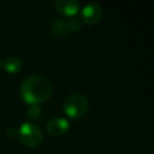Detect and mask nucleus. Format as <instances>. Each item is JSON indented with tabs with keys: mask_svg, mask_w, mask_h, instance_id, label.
Returning a JSON list of instances; mask_svg holds the SVG:
<instances>
[{
	"mask_svg": "<svg viewBox=\"0 0 154 154\" xmlns=\"http://www.w3.org/2000/svg\"><path fill=\"white\" fill-rule=\"evenodd\" d=\"M89 108V100L82 93H73L65 97L63 103L64 113L72 119L83 117Z\"/></svg>",
	"mask_w": 154,
	"mask_h": 154,
	"instance_id": "obj_2",
	"label": "nucleus"
},
{
	"mask_svg": "<svg viewBox=\"0 0 154 154\" xmlns=\"http://www.w3.org/2000/svg\"><path fill=\"white\" fill-rule=\"evenodd\" d=\"M1 66L4 67V70L6 72H8V73H16V72L20 71V69H22V61H20L19 58L11 55V57H7L4 60V63L1 64Z\"/></svg>",
	"mask_w": 154,
	"mask_h": 154,
	"instance_id": "obj_8",
	"label": "nucleus"
},
{
	"mask_svg": "<svg viewBox=\"0 0 154 154\" xmlns=\"http://www.w3.org/2000/svg\"><path fill=\"white\" fill-rule=\"evenodd\" d=\"M54 6L59 13L66 17H73L79 10V4L76 0H57Z\"/></svg>",
	"mask_w": 154,
	"mask_h": 154,
	"instance_id": "obj_6",
	"label": "nucleus"
},
{
	"mask_svg": "<svg viewBox=\"0 0 154 154\" xmlns=\"http://www.w3.org/2000/svg\"><path fill=\"white\" fill-rule=\"evenodd\" d=\"M103 16V10L99 4H88L85 5L82 11H81V19L83 23L88 24V25H93L96 24L101 20Z\"/></svg>",
	"mask_w": 154,
	"mask_h": 154,
	"instance_id": "obj_4",
	"label": "nucleus"
},
{
	"mask_svg": "<svg viewBox=\"0 0 154 154\" xmlns=\"http://www.w3.org/2000/svg\"><path fill=\"white\" fill-rule=\"evenodd\" d=\"M17 135L20 142L24 146L30 147V148L38 147L43 140V132L41 128L36 125L35 123H29V122H25L19 126Z\"/></svg>",
	"mask_w": 154,
	"mask_h": 154,
	"instance_id": "obj_3",
	"label": "nucleus"
},
{
	"mask_svg": "<svg viewBox=\"0 0 154 154\" xmlns=\"http://www.w3.org/2000/svg\"><path fill=\"white\" fill-rule=\"evenodd\" d=\"M51 32L55 37H65L69 35V30L66 26V22L60 18H54L51 22Z\"/></svg>",
	"mask_w": 154,
	"mask_h": 154,
	"instance_id": "obj_7",
	"label": "nucleus"
},
{
	"mask_svg": "<svg viewBox=\"0 0 154 154\" xmlns=\"http://www.w3.org/2000/svg\"><path fill=\"white\" fill-rule=\"evenodd\" d=\"M47 131L49 135L57 137V136H63L70 128V123L66 118L63 117H55L52 118L48 123H47Z\"/></svg>",
	"mask_w": 154,
	"mask_h": 154,
	"instance_id": "obj_5",
	"label": "nucleus"
},
{
	"mask_svg": "<svg viewBox=\"0 0 154 154\" xmlns=\"http://www.w3.org/2000/svg\"><path fill=\"white\" fill-rule=\"evenodd\" d=\"M26 113H28V117L29 118H31V119H38L41 117L42 111H41V107L38 105H30L29 108H28V111H26Z\"/></svg>",
	"mask_w": 154,
	"mask_h": 154,
	"instance_id": "obj_9",
	"label": "nucleus"
},
{
	"mask_svg": "<svg viewBox=\"0 0 154 154\" xmlns=\"http://www.w3.org/2000/svg\"><path fill=\"white\" fill-rule=\"evenodd\" d=\"M19 93L25 103L38 105L51 97L53 84L48 78L41 75H31L22 82Z\"/></svg>",
	"mask_w": 154,
	"mask_h": 154,
	"instance_id": "obj_1",
	"label": "nucleus"
},
{
	"mask_svg": "<svg viewBox=\"0 0 154 154\" xmlns=\"http://www.w3.org/2000/svg\"><path fill=\"white\" fill-rule=\"evenodd\" d=\"M0 67H1V60H0Z\"/></svg>",
	"mask_w": 154,
	"mask_h": 154,
	"instance_id": "obj_11",
	"label": "nucleus"
},
{
	"mask_svg": "<svg viewBox=\"0 0 154 154\" xmlns=\"http://www.w3.org/2000/svg\"><path fill=\"white\" fill-rule=\"evenodd\" d=\"M66 26H67V30L69 31H78L81 29V22L72 18L70 19L67 23H66Z\"/></svg>",
	"mask_w": 154,
	"mask_h": 154,
	"instance_id": "obj_10",
	"label": "nucleus"
}]
</instances>
